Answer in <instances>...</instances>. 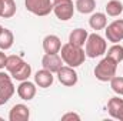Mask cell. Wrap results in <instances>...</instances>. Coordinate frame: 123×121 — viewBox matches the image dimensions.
Wrapping results in <instances>:
<instances>
[{
    "label": "cell",
    "mask_w": 123,
    "mask_h": 121,
    "mask_svg": "<svg viewBox=\"0 0 123 121\" xmlns=\"http://www.w3.org/2000/svg\"><path fill=\"white\" fill-rule=\"evenodd\" d=\"M59 54H60L63 63L66 66L73 67V68L82 66L85 63V60H86V53H85L83 47L73 46L69 41L66 44H62V49H60V53Z\"/></svg>",
    "instance_id": "1"
},
{
    "label": "cell",
    "mask_w": 123,
    "mask_h": 121,
    "mask_svg": "<svg viewBox=\"0 0 123 121\" xmlns=\"http://www.w3.org/2000/svg\"><path fill=\"white\" fill-rule=\"evenodd\" d=\"M107 50V41L105 37H102L100 34L97 33H93L89 34L86 43H85V53H86V57L89 59H96V57H100L106 53Z\"/></svg>",
    "instance_id": "2"
},
{
    "label": "cell",
    "mask_w": 123,
    "mask_h": 121,
    "mask_svg": "<svg viewBox=\"0 0 123 121\" xmlns=\"http://www.w3.org/2000/svg\"><path fill=\"white\" fill-rule=\"evenodd\" d=\"M116 70H117V63L113 61L110 57H105L99 61L94 67V77L99 81H110L115 76H116Z\"/></svg>",
    "instance_id": "3"
},
{
    "label": "cell",
    "mask_w": 123,
    "mask_h": 121,
    "mask_svg": "<svg viewBox=\"0 0 123 121\" xmlns=\"http://www.w3.org/2000/svg\"><path fill=\"white\" fill-rule=\"evenodd\" d=\"M26 10L31 14L44 17L53 11V0H25Z\"/></svg>",
    "instance_id": "4"
},
{
    "label": "cell",
    "mask_w": 123,
    "mask_h": 121,
    "mask_svg": "<svg viewBox=\"0 0 123 121\" xmlns=\"http://www.w3.org/2000/svg\"><path fill=\"white\" fill-rule=\"evenodd\" d=\"M73 0H53V13L60 22H67L74 14Z\"/></svg>",
    "instance_id": "5"
},
{
    "label": "cell",
    "mask_w": 123,
    "mask_h": 121,
    "mask_svg": "<svg viewBox=\"0 0 123 121\" xmlns=\"http://www.w3.org/2000/svg\"><path fill=\"white\" fill-rule=\"evenodd\" d=\"M56 74H57V80L60 81V84L66 86V87H73L79 81V76H77L76 70L70 66H63Z\"/></svg>",
    "instance_id": "6"
},
{
    "label": "cell",
    "mask_w": 123,
    "mask_h": 121,
    "mask_svg": "<svg viewBox=\"0 0 123 121\" xmlns=\"http://www.w3.org/2000/svg\"><path fill=\"white\" fill-rule=\"evenodd\" d=\"M106 38L110 43H120L123 40V19L115 20L106 26Z\"/></svg>",
    "instance_id": "7"
},
{
    "label": "cell",
    "mask_w": 123,
    "mask_h": 121,
    "mask_svg": "<svg viewBox=\"0 0 123 121\" xmlns=\"http://www.w3.org/2000/svg\"><path fill=\"white\" fill-rule=\"evenodd\" d=\"M63 64L64 63L62 60L60 54H44L42 57V67L49 70V71H52L53 74L60 70L63 67Z\"/></svg>",
    "instance_id": "8"
},
{
    "label": "cell",
    "mask_w": 123,
    "mask_h": 121,
    "mask_svg": "<svg viewBox=\"0 0 123 121\" xmlns=\"http://www.w3.org/2000/svg\"><path fill=\"white\" fill-rule=\"evenodd\" d=\"M62 49V40L56 34H47L43 38V50L46 54H59Z\"/></svg>",
    "instance_id": "9"
},
{
    "label": "cell",
    "mask_w": 123,
    "mask_h": 121,
    "mask_svg": "<svg viewBox=\"0 0 123 121\" xmlns=\"http://www.w3.org/2000/svg\"><path fill=\"white\" fill-rule=\"evenodd\" d=\"M37 93V87H36V83H31L29 80H25V81H20L19 87H17V95L23 100V101H30L34 98Z\"/></svg>",
    "instance_id": "10"
},
{
    "label": "cell",
    "mask_w": 123,
    "mask_h": 121,
    "mask_svg": "<svg viewBox=\"0 0 123 121\" xmlns=\"http://www.w3.org/2000/svg\"><path fill=\"white\" fill-rule=\"evenodd\" d=\"M30 118V108L25 104H14L9 111L10 121H27Z\"/></svg>",
    "instance_id": "11"
},
{
    "label": "cell",
    "mask_w": 123,
    "mask_h": 121,
    "mask_svg": "<svg viewBox=\"0 0 123 121\" xmlns=\"http://www.w3.org/2000/svg\"><path fill=\"white\" fill-rule=\"evenodd\" d=\"M55 81V77H53V73L46 70V68H42V70H37L34 73V83L36 86H39L40 88H49Z\"/></svg>",
    "instance_id": "12"
},
{
    "label": "cell",
    "mask_w": 123,
    "mask_h": 121,
    "mask_svg": "<svg viewBox=\"0 0 123 121\" xmlns=\"http://www.w3.org/2000/svg\"><path fill=\"white\" fill-rule=\"evenodd\" d=\"M122 111H123V98H120L119 95L112 97V98L107 101V113H109V116H110L112 118L119 120Z\"/></svg>",
    "instance_id": "13"
},
{
    "label": "cell",
    "mask_w": 123,
    "mask_h": 121,
    "mask_svg": "<svg viewBox=\"0 0 123 121\" xmlns=\"http://www.w3.org/2000/svg\"><path fill=\"white\" fill-rule=\"evenodd\" d=\"M87 37H89L87 30L79 27V29H74L69 34V43L73 44V46H77V47H83L86 40H87Z\"/></svg>",
    "instance_id": "14"
},
{
    "label": "cell",
    "mask_w": 123,
    "mask_h": 121,
    "mask_svg": "<svg viewBox=\"0 0 123 121\" xmlns=\"http://www.w3.org/2000/svg\"><path fill=\"white\" fill-rule=\"evenodd\" d=\"M14 93H16V87H14V84H13L12 80L0 83V105L6 104L13 97Z\"/></svg>",
    "instance_id": "15"
},
{
    "label": "cell",
    "mask_w": 123,
    "mask_h": 121,
    "mask_svg": "<svg viewBox=\"0 0 123 121\" xmlns=\"http://www.w3.org/2000/svg\"><path fill=\"white\" fill-rule=\"evenodd\" d=\"M89 26L96 31L106 29V26H107V14L106 13H100V11L92 13L90 19H89Z\"/></svg>",
    "instance_id": "16"
},
{
    "label": "cell",
    "mask_w": 123,
    "mask_h": 121,
    "mask_svg": "<svg viewBox=\"0 0 123 121\" xmlns=\"http://www.w3.org/2000/svg\"><path fill=\"white\" fill-rule=\"evenodd\" d=\"M31 74V66L29 63H23L14 73H12L10 76H12V78L13 80H17V81H25V80H29V77H30Z\"/></svg>",
    "instance_id": "17"
},
{
    "label": "cell",
    "mask_w": 123,
    "mask_h": 121,
    "mask_svg": "<svg viewBox=\"0 0 123 121\" xmlns=\"http://www.w3.org/2000/svg\"><path fill=\"white\" fill-rule=\"evenodd\" d=\"M74 9L82 14H90L96 9V0H76Z\"/></svg>",
    "instance_id": "18"
},
{
    "label": "cell",
    "mask_w": 123,
    "mask_h": 121,
    "mask_svg": "<svg viewBox=\"0 0 123 121\" xmlns=\"http://www.w3.org/2000/svg\"><path fill=\"white\" fill-rule=\"evenodd\" d=\"M106 14L110 17H117L123 13V3L120 0H110L106 3Z\"/></svg>",
    "instance_id": "19"
},
{
    "label": "cell",
    "mask_w": 123,
    "mask_h": 121,
    "mask_svg": "<svg viewBox=\"0 0 123 121\" xmlns=\"http://www.w3.org/2000/svg\"><path fill=\"white\" fill-rule=\"evenodd\" d=\"M14 43V34L9 29H4L0 33V50H9Z\"/></svg>",
    "instance_id": "20"
},
{
    "label": "cell",
    "mask_w": 123,
    "mask_h": 121,
    "mask_svg": "<svg viewBox=\"0 0 123 121\" xmlns=\"http://www.w3.org/2000/svg\"><path fill=\"white\" fill-rule=\"evenodd\" d=\"M23 63H25V60H23L20 56H16V54L7 56V61H6V67H4V68L7 70L9 74H12V73H14Z\"/></svg>",
    "instance_id": "21"
},
{
    "label": "cell",
    "mask_w": 123,
    "mask_h": 121,
    "mask_svg": "<svg viewBox=\"0 0 123 121\" xmlns=\"http://www.w3.org/2000/svg\"><path fill=\"white\" fill-rule=\"evenodd\" d=\"M106 53H107V57H110L117 64L123 61V46H120L119 43H113V46L109 50H106Z\"/></svg>",
    "instance_id": "22"
},
{
    "label": "cell",
    "mask_w": 123,
    "mask_h": 121,
    "mask_svg": "<svg viewBox=\"0 0 123 121\" xmlns=\"http://www.w3.org/2000/svg\"><path fill=\"white\" fill-rule=\"evenodd\" d=\"M16 1L14 0H3V11H1V17L3 19H10L16 14Z\"/></svg>",
    "instance_id": "23"
},
{
    "label": "cell",
    "mask_w": 123,
    "mask_h": 121,
    "mask_svg": "<svg viewBox=\"0 0 123 121\" xmlns=\"http://www.w3.org/2000/svg\"><path fill=\"white\" fill-rule=\"evenodd\" d=\"M110 87H112L113 93H116L117 95H123V77L115 76L110 80Z\"/></svg>",
    "instance_id": "24"
},
{
    "label": "cell",
    "mask_w": 123,
    "mask_h": 121,
    "mask_svg": "<svg viewBox=\"0 0 123 121\" xmlns=\"http://www.w3.org/2000/svg\"><path fill=\"white\" fill-rule=\"evenodd\" d=\"M62 120H76V121H80V116L76 114V113H66L62 116Z\"/></svg>",
    "instance_id": "25"
},
{
    "label": "cell",
    "mask_w": 123,
    "mask_h": 121,
    "mask_svg": "<svg viewBox=\"0 0 123 121\" xmlns=\"http://www.w3.org/2000/svg\"><path fill=\"white\" fill-rule=\"evenodd\" d=\"M6 61H7L6 53H3V50H0V70L6 67Z\"/></svg>",
    "instance_id": "26"
},
{
    "label": "cell",
    "mask_w": 123,
    "mask_h": 121,
    "mask_svg": "<svg viewBox=\"0 0 123 121\" xmlns=\"http://www.w3.org/2000/svg\"><path fill=\"white\" fill-rule=\"evenodd\" d=\"M7 80H13V78H12V76H10L9 73L0 71V83H4V81H7Z\"/></svg>",
    "instance_id": "27"
},
{
    "label": "cell",
    "mask_w": 123,
    "mask_h": 121,
    "mask_svg": "<svg viewBox=\"0 0 123 121\" xmlns=\"http://www.w3.org/2000/svg\"><path fill=\"white\" fill-rule=\"evenodd\" d=\"M1 11H3V0H0V17H1Z\"/></svg>",
    "instance_id": "28"
},
{
    "label": "cell",
    "mask_w": 123,
    "mask_h": 121,
    "mask_svg": "<svg viewBox=\"0 0 123 121\" xmlns=\"http://www.w3.org/2000/svg\"><path fill=\"white\" fill-rule=\"evenodd\" d=\"M119 120L123 121V111H122V114H120V117H119Z\"/></svg>",
    "instance_id": "29"
},
{
    "label": "cell",
    "mask_w": 123,
    "mask_h": 121,
    "mask_svg": "<svg viewBox=\"0 0 123 121\" xmlns=\"http://www.w3.org/2000/svg\"><path fill=\"white\" fill-rule=\"evenodd\" d=\"M1 30H3V26H1V24H0V33H1Z\"/></svg>",
    "instance_id": "30"
}]
</instances>
